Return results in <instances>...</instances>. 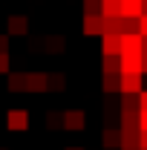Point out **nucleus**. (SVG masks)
<instances>
[{"label":"nucleus","instance_id":"30","mask_svg":"<svg viewBox=\"0 0 147 150\" xmlns=\"http://www.w3.org/2000/svg\"><path fill=\"white\" fill-rule=\"evenodd\" d=\"M9 72V55H0V75Z\"/></svg>","mask_w":147,"mask_h":150},{"label":"nucleus","instance_id":"21","mask_svg":"<svg viewBox=\"0 0 147 150\" xmlns=\"http://www.w3.org/2000/svg\"><path fill=\"white\" fill-rule=\"evenodd\" d=\"M121 35H139V20L121 18Z\"/></svg>","mask_w":147,"mask_h":150},{"label":"nucleus","instance_id":"7","mask_svg":"<svg viewBox=\"0 0 147 150\" xmlns=\"http://www.w3.org/2000/svg\"><path fill=\"white\" fill-rule=\"evenodd\" d=\"M26 93H46V72H26Z\"/></svg>","mask_w":147,"mask_h":150},{"label":"nucleus","instance_id":"32","mask_svg":"<svg viewBox=\"0 0 147 150\" xmlns=\"http://www.w3.org/2000/svg\"><path fill=\"white\" fill-rule=\"evenodd\" d=\"M141 15H147V0H141Z\"/></svg>","mask_w":147,"mask_h":150},{"label":"nucleus","instance_id":"4","mask_svg":"<svg viewBox=\"0 0 147 150\" xmlns=\"http://www.w3.org/2000/svg\"><path fill=\"white\" fill-rule=\"evenodd\" d=\"M121 75H141V55H118Z\"/></svg>","mask_w":147,"mask_h":150},{"label":"nucleus","instance_id":"28","mask_svg":"<svg viewBox=\"0 0 147 150\" xmlns=\"http://www.w3.org/2000/svg\"><path fill=\"white\" fill-rule=\"evenodd\" d=\"M139 110H147V90L139 93Z\"/></svg>","mask_w":147,"mask_h":150},{"label":"nucleus","instance_id":"24","mask_svg":"<svg viewBox=\"0 0 147 150\" xmlns=\"http://www.w3.org/2000/svg\"><path fill=\"white\" fill-rule=\"evenodd\" d=\"M84 9H87V15H98L101 12V0H84Z\"/></svg>","mask_w":147,"mask_h":150},{"label":"nucleus","instance_id":"22","mask_svg":"<svg viewBox=\"0 0 147 150\" xmlns=\"http://www.w3.org/2000/svg\"><path fill=\"white\" fill-rule=\"evenodd\" d=\"M104 93H118V75H104Z\"/></svg>","mask_w":147,"mask_h":150},{"label":"nucleus","instance_id":"19","mask_svg":"<svg viewBox=\"0 0 147 150\" xmlns=\"http://www.w3.org/2000/svg\"><path fill=\"white\" fill-rule=\"evenodd\" d=\"M121 133V147H139V133L141 130H118Z\"/></svg>","mask_w":147,"mask_h":150},{"label":"nucleus","instance_id":"13","mask_svg":"<svg viewBox=\"0 0 147 150\" xmlns=\"http://www.w3.org/2000/svg\"><path fill=\"white\" fill-rule=\"evenodd\" d=\"M46 90L64 93V90H66V75H64V72H52V75H46Z\"/></svg>","mask_w":147,"mask_h":150},{"label":"nucleus","instance_id":"20","mask_svg":"<svg viewBox=\"0 0 147 150\" xmlns=\"http://www.w3.org/2000/svg\"><path fill=\"white\" fill-rule=\"evenodd\" d=\"M139 110V95H121V112H136Z\"/></svg>","mask_w":147,"mask_h":150},{"label":"nucleus","instance_id":"14","mask_svg":"<svg viewBox=\"0 0 147 150\" xmlns=\"http://www.w3.org/2000/svg\"><path fill=\"white\" fill-rule=\"evenodd\" d=\"M9 90L12 93H26V72H9Z\"/></svg>","mask_w":147,"mask_h":150},{"label":"nucleus","instance_id":"8","mask_svg":"<svg viewBox=\"0 0 147 150\" xmlns=\"http://www.w3.org/2000/svg\"><path fill=\"white\" fill-rule=\"evenodd\" d=\"M6 29H9V35H26L29 32V20L23 18V15H12V18L6 20Z\"/></svg>","mask_w":147,"mask_h":150},{"label":"nucleus","instance_id":"9","mask_svg":"<svg viewBox=\"0 0 147 150\" xmlns=\"http://www.w3.org/2000/svg\"><path fill=\"white\" fill-rule=\"evenodd\" d=\"M101 49H104V55H118L121 52V35H101Z\"/></svg>","mask_w":147,"mask_h":150},{"label":"nucleus","instance_id":"3","mask_svg":"<svg viewBox=\"0 0 147 150\" xmlns=\"http://www.w3.org/2000/svg\"><path fill=\"white\" fill-rule=\"evenodd\" d=\"M64 127L66 130H84L87 127V112L84 110H66L64 112Z\"/></svg>","mask_w":147,"mask_h":150},{"label":"nucleus","instance_id":"35","mask_svg":"<svg viewBox=\"0 0 147 150\" xmlns=\"http://www.w3.org/2000/svg\"><path fill=\"white\" fill-rule=\"evenodd\" d=\"M0 150H6V147H0Z\"/></svg>","mask_w":147,"mask_h":150},{"label":"nucleus","instance_id":"2","mask_svg":"<svg viewBox=\"0 0 147 150\" xmlns=\"http://www.w3.org/2000/svg\"><path fill=\"white\" fill-rule=\"evenodd\" d=\"M6 127L9 130H26L29 127V112L26 110H9L6 112Z\"/></svg>","mask_w":147,"mask_h":150},{"label":"nucleus","instance_id":"5","mask_svg":"<svg viewBox=\"0 0 147 150\" xmlns=\"http://www.w3.org/2000/svg\"><path fill=\"white\" fill-rule=\"evenodd\" d=\"M118 55H141V35H121V52Z\"/></svg>","mask_w":147,"mask_h":150},{"label":"nucleus","instance_id":"29","mask_svg":"<svg viewBox=\"0 0 147 150\" xmlns=\"http://www.w3.org/2000/svg\"><path fill=\"white\" fill-rule=\"evenodd\" d=\"M139 150H147V130L139 133Z\"/></svg>","mask_w":147,"mask_h":150},{"label":"nucleus","instance_id":"6","mask_svg":"<svg viewBox=\"0 0 147 150\" xmlns=\"http://www.w3.org/2000/svg\"><path fill=\"white\" fill-rule=\"evenodd\" d=\"M81 29H84V35H104V23H101V15H84V23H81Z\"/></svg>","mask_w":147,"mask_h":150},{"label":"nucleus","instance_id":"12","mask_svg":"<svg viewBox=\"0 0 147 150\" xmlns=\"http://www.w3.org/2000/svg\"><path fill=\"white\" fill-rule=\"evenodd\" d=\"M101 18H121V0H101Z\"/></svg>","mask_w":147,"mask_h":150},{"label":"nucleus","instance_id":"27","mask_svg":"<svg viewBox=\"0 0 147 150\" xmlns=\"http://www.w3.org/2000/svg\"><path fill=\"white\" fill-rule=\"evenodd\" d=\"M139 130H147V110H139Z\"/></svg>","mask_w":147,"mask_h":150},{"label":"nucleus","instance_id":"25","mask_svg":"<svg viewBox=\"0 0 147 150\" xmlns=\"http://www.w3.org/2000/svg\"><path fill=\"white\" fill-rule=\"evenodd\" d=\"M139 35L147 38V15H141V18H139Z\"/></svg>","mask_w":147,"mask_h":150},{"label":"nucleus","instance_id":"33","mask_svg":"<svg viewBox=\"0 0 147 150\" xmlns=\"http://www.w3.org/2000/svg\"><path fill=\"white\" fill-rule=\"evenodd\" d=\"M121 150H139V147H121Z\"/></svg>","mask_w":147,"mask_h":150},{"label":"nucleus","instance_id":"34","mask_svg":"<svg viewBox=\"0 0 147 150\" xmlns=\"http://www.w3.org/2000/svg\"><path fill=\"white\" fill-rule=\"evenodd\" d=\"M66 150H84V147H66Z\"/></svg>","mask_w":147,"mask_h":150},{"label":"nucleus","instance_id":"15","mask_svg":"<svg viewBox=\"0 0 147 150\" xmlns=\"http://www.w3.org/2000/svg\"><path fill=\"white\" fill-rule=\"evenodd\" d=\"M104 75H121V61H118V55H104Z\"/></svg>","mask_w":147,"mask_h":150},{"label":"nucleus","instance_id":"31","mask_svg":"<svg viewBox=\"0 0 147 150\" xmlns=\"http://www.w3.org/2000/svg\"><path fill=\"white\" fill-rule=\"evenodd\" d=\"M147 72V55H141V75Z\"/></svg>","mask_w":147,"mask_h":150},{"label":"nucleus","instance_id":"18","mask_svg":"<svg viewBox=\"0 0 147 150\" xmlns=\"http://www.w3.org/2000/svg\"><path fill=\"white\" fill-rule=\"evenodd\" d=\"M104 35H121V18H101Z\"/></svg>","mask_w":147,"mask_h":150},{"label":"nucleus","instance_id":"11","mask_svg":"<svg viewBox=\"0 0 147 150\" xmlns=\"http://www.w3.org/2000/svg\"><path fill=\"white\" fill-rule=\"evenodd\" d=\"M121 18L139 20L141 18V0H121Z\"/></svg>","mask_w":147,"mask_h":150},{"label":"nucleus","instance_id":"23","mask_svg":"<svg viewBox=\"0 0 147 150\" xmlns=\"http://www.w3.org/2000/svg\"><path fill=\"white\" fill-rule=\"evenodd\" d=\"M46 124H49L52 130H55V127H64V115L52 110V112H49V115H46Z\"/></svg>","mask_w":147,"mask_h":150},{"label":"nucleus","instance_id":"16","mask_svg":"<svg viewBox=\"0 0 147 150\" xmlns=\"http://www.w3.org/2000/svg\"><path fill=\"white\" fill-rule=\"evenodd\" d=\"M64 46H66V40H64V38H58V35H49L46 40H43V49H46V52H52V55H55V52H64Z\"/></svg>","mask_w":147,"mask_h":150},{"label":"nucleus","instance_id":"10","mask_svg":"<svg viewBox=\"0 0 147 150\" xmlns=\"http://www.w3.org/2000/svg\"><path fill=\"white\" fill-rule=\"evenodd\" d=\"M101 144H104L107 150L121 147V133L115 130V127H104V133H101Z\"/></svg>","mask_w":147,"mask_h":150},{"label":"nucleus","instance_id":"1","mask_svg":"<svg viewBox=\"0 0 147 150\" xmlns=\"http://www.w3.org/2000/svg\"><path fill=\"white\" fill-rule=\"evenodd\" d=\"M141 90H144V87H141V75H118V93L139 95Z\"/></svg>","mask_w":147,"mask_h":150},{"label":"nucleus","instance_id":"17","mask_svg":"<svg viewBox=\"0 0 147 150\" xmlns=\"http://www.w3.org/2000/svg\"><path fill=\"white\" fill-rule=\"evenodd\" d=\"M118 130H139V110L136 112H121V127Z\"/></svg>","mask_w":147,"mask_h":150},{"label":"nucleus","instance_id":"26","mask_svg":"<svg viewBox=\"0 0 147 150\" xmlns=\"http://www.w3.org/2000/svg\"><path fill=\"white\" fill-rule=\"evenodd\" d=\"M0 55H9V35H0Z\"/></svg>","mask_w":147,"mask_h":150}]
</instances>
